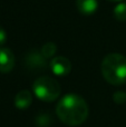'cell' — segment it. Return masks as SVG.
Masks as SVG:
<instances>
[{"instance_id":"9c48e42d","label":"cell","mask_w":126,"mask_h":127,"mask_svg":"<svg viewBox=\"0 0 126 127\" xmlns=\"http://www.w3.org/2000/svg\"><path fill=\"white\" fill-rule=\"evenodd\" d=\"M56 45L53 44V42H47L46 45H44V47L41 48V55L44 56L45 58H49L53 55L56 54Z\"/></svg>"},{"instance_id":"ba28073f","label":"cell","mask_w":126,"mask_h":127,"mask_svg":"<svg viewBox=\"0 0 126 127\" xmlns=\"http://www.w3.org/2000/svg\"><path fill=\"white\" fill-rule=\"evenodd\" d=\"M114 17L120 21L126 20V2H121L114 8Z\"/></svg>"},{"instance_id":"6da1fadb","label":"cell","mask_w":126,"mask_h":127,"mask_svg":"<svg viewBox=\"0 0 126 127\" xmlns=\"http://www.w3.org/2000/svg\"><path fill=\"white\" fill-rule=\"evenodd\" d=\"M88 105L83 97L68 94L59 100L56 107L58 118L68 126H78L88 116Z\"/></svg>"},{"instance_id":"277c9868","label":"cell","mask_w":126,"mask_h":127,"mask_svg":"<svg viewBox=\"0 0 126 127\" xmlns=\"http://www.w3.org/2000/svg\"><path fill=\"white\" fill-rule=\"evenodd\" d=\"M50 69L57 76H66L70 72L71 70V64L64 56H57L51 59L50 64Z\"/></svg>"},{"instance_id":"8fae6325","label":"cell","mask_w":126,"mask_h":127,"mask_svg":"<svg viewBox=\"0 0 126 127\" xmlns=\"http://www.w3.org/2000/svg\"><path fill=\"white\" fill-rule=\"evenodd\" d=\"M109 1H112V2H120V1H122V0H109Z\"/></svg>"},{"instance_id":"3957f363","label":"cell","mask_w":126,"mask_h":127,"mask_svg":"<svg viewBox=\"0 0 126 127\" xmlns=\"http://www.w3.org/2000/svg\"><path fill=\"white\" fill-rule=\"evenodd\" d=\"M32 90L38 99L47 103L56 100L60 95L59 84L55 79L47 76L39 77L36 79L32 85Z\"/></svg>"},{"instance_id":"8992f818","label":"cell","mask_w":126,"mask_h":127,"mask_svg":"<svg viewBox=\"0 0 126 127\" xmlns=\"http://www.w3.org/2000/svg\"><path fill=\"white\" fill-rule=\"evenodd\" d=\"M32 96L29 90H21L16 95L15 98V106L18 109H27L31 105Z\"/></svg>"},{"instance_id":"30bf717a","label":"cell","mask_w":126,"mask_h":127,"mask_svg":"<svg viewBox=\"0 0 126 127\" xmlns=\"http://www.w3.org/2000/svg\"><path fill=\"white\" fill-rule=\"evenodd\" d=\"M6 40H7V33L4 31V29L0 26V46H2L6 42Z\"/></svg>"},{"instance_id":"5b68a950","label":"cell","mask_w":126,"mask_h":127,"mask_svg":"<svg viewBox=\"0 0 126 127\" xmlns=\"http://www.w3.org/2000/svg\"><path fill=\"white\" fill-rule=\"evenodd\" d=\"M15 66V56L13 53L7 47H0V72L11 71Z\"/></svg>"},{"instance_id":"52a82bcc","label":"cell","mask_w":126,"mask_h":127,"mask_svg":"<svg viewBox=\"0 0 126 127\" xmlns=\"http://www.w3.org/2000/svg\"><path fill=\"white\" fill-rule=\"evenodd\" d=\"M77 9L84 15H92L98 8L97 0H76Z\"/></svg>"},{"instance_id":"7a4b0ae2","label":"cell","mask_w":126,"mask_h":127,"mask_svg":"<svg viewBox=\"0 0 126 127\" xmlns=\"http://www.w3.org/2000/svg\"><path fill=\"white\" fill-rule=\"evenodd\" d=\"M102 74L112 85L126 83V57L121 54H109L102 63Z\"/></svg>"}]
</instances>
